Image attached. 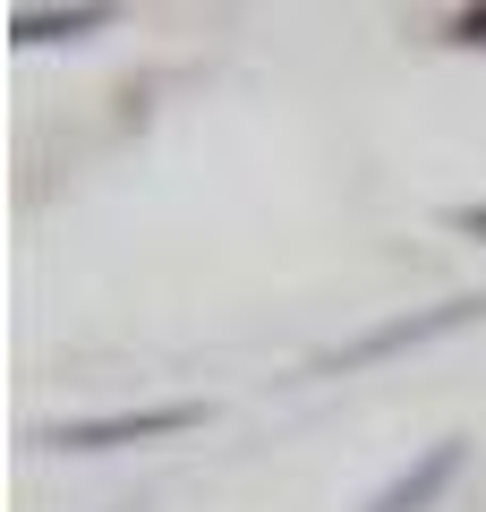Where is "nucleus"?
<instances>
[{"label":"nucleus","instance_id":"f257e3e1","mask_svg":"<svg viewBox=\"0 0 486 512\" xmlns=\"http://www.w3.org/2000/svg\"><path fill=\"white\" fill-rule=\"evenodd\" d=\"M461 325H486V291L435 299V308H410V316H384V325H367V333H350V342L316 350L307 376H359V367H384V359H401V350H427V342H444V333H461Z\"/></svg>","mask_w":486,"mask_h":512},{"label":"nucleus","instance_id":"f03ea898","mask_svg":"<svg viewBox=\"0 0 486 512\" xmlns=\"http://www.w3.org/2000/svg\"><path fill=\"white\" fill-rule=\"evenodd\" d=\"M205 427V402H145V410H94V419H52L35 427L43 453H128V444H162Z\"/></svg>","mask_w":486,"mask_h":512},{"label":"nucleus","instance_id":"7ed1b4c3","mask_svg":"<svg viewBox=\"0 0 486 512\" xmlns=\"http://www.w3.org/2000/svg\"><path fill=\"white\" fill-rule=\"evenodd\" d=\"M461 461H469V444H461V436H435L427 453H418V461H401V470L384 478V487L367 495L359 512H435V504H444V487L461 478Z\"/></svg>","mask_w":486,"mask_h":512},{"label":"nucleus","instance_id":"20e7f679","mask_svg":"<svg viewBox=\"0 0 486 512\" xmlns=\"http://www.w3.org/2000/svg\"><path fill=\"white\" fill-rule=\"evenodd\" d=\"M103 26H120V0H52V9H18L9 18V43L18 52H43V43H86Z\"/></svg>","mask_w":486,"mask_h":512},{"label":"nucleus","instance_id":"39448f33","mask_svg":"<svg viewBox=\"0 0 486 512\" xmlns=\"http://www.w3.org/2000/svg\"><path fill=\"white\" fill-rule=\"evenodd\" d=\"M444 43H461V52H486V0H461L444 18Z\"/></svg>","mask_w":486,"mask_h":512},{"label":"nucleus","instance_id":"423d86ee","mask_svg":"<svg viewBox=\"0 0 486 512\" xmlns=\"http://www.w3.org/2000/svg\"><path fill=\"white\" fill-rule=\"evenodd\" d=\"M444 222H452V231H469V239H486V205H452Z\"/></svg>","mask_w":486,"mask_h":512}]
</instances>
